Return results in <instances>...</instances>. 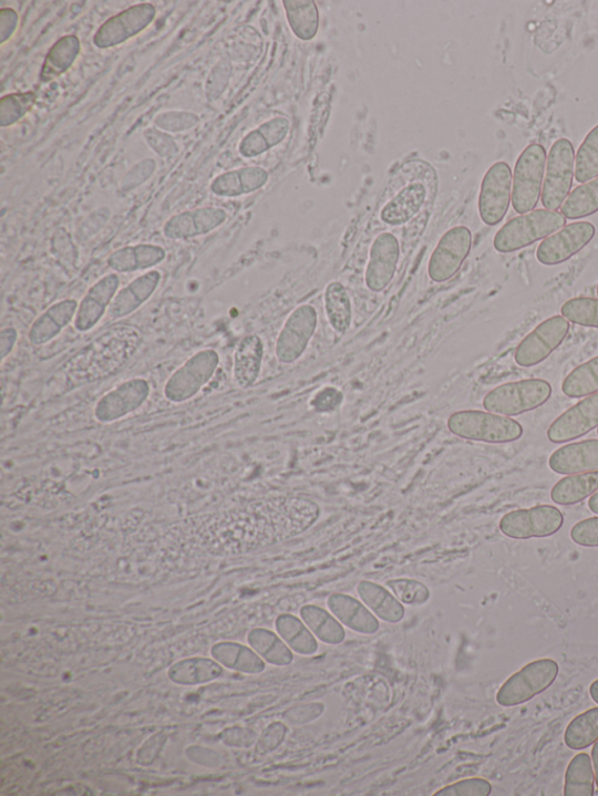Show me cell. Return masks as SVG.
Wrapping results in <instances>:
<instances>
[{
  "mask_svg": "<svg viewBox=\"0 0 598 796\" xmlns=\"http://www.w3.org/2000/svg\"><path fill=\"white\" fill-rule=\"evenodd\" d=\"M230 63L220 61L215 69L212 70L207 83L206 94L210 100H217L226 90L230 76Z\"/></svg>",
  "mask_w": 598,
  "mask_h": 796,
  "instance_id": "816d5d0a",
  "label": "cell"
},
{
  "mask_svg": "<svg viewBox=\"0 0 598 796\" xmlns=\"http://www.w3.org/2000/svg\"><path fill=\"white\" fill-rule=\"evenodd\" d=\"M220 356L215 350H203L192 355L181 369L167 380L164 386L166 400L184 403L197 396L215 376Z\"/></svg>",
  "mask_w": 598,
  "mask_h": 796,
  "instance_id": "52a82bcc",
  "label": "cell"
},
{
  "mask_svg": "<svg viewBox=\"0 0 598 796\" xmlns=\"http://www.w3.org/2000/svg\"><path fill=\"white\" fill-rule=\"evenodd\" d=\"M299 616L315 637L327 644H339L347 638V631L331 612L317 606H305Z\"/></svg>",
  "mask_w": 598,
  "mask_h": 796,
  "instance_id": "836d02e7",
  "label": "cell"
},
{
  "mask_svg": "<svg viewBox=\"0 0 598 796\" xmlns=\"http://www.w3.org/2000/svg\"><path fill=\"white\" fill-rule=\"evenodd\" d=\"M563 316L573 324L598 329V299L573 298L563 306Z\"/></svg>",
  "mask_w": 598,
  "mask_h": 796,
  "instance_id": "7bdbcfd3",
  "label": "cell"
},
{
  "mask_svg": "<svg viewBox=\"0 0 598 796\" xmlns=\"http://www.w3.org/2000/svg\"><path fill=\"white\" fill-rule=\"evenodd\" d=\"M357 592L360 600L379 620L398 623L404 618V607L390 589L370 582V580H361Z\"/></svg>",
  "mask_w": 598,
  "mask_h": 796,
  "instance_id": "83f0119b",
  "label": "cell"
},
{
  "mask_svg": "<svg viewBox=\"0 0 598 796\" xmlns=\"http://www.w3.org/2000/svg\"><path fill=\"white\" fill-rule=\"evenodd\" d=\"M597 294H598V286H597Z\"/></svg>",
  "mask_w": 598,
  "mask_h": 796,
  "instance_id": "91938a15",
  "label": "cell"
},
{
  "mask_svg": "<svg viewBox=\"0 0 598 796\" xmlns=\"http://www.w3.org/2000/svg\"><path fill=\"white\" fill-rule=\"evenodd\" d=\"M597 435H598V428H597Z\"/></svg>",
  "mask_w": 598,
  "mask_h": 796,
  "instance_id": "94428289",
  "label": "cell"
},
{
  "mask_svg": "<svg viewBox=\"0 0 598 796\" xmlns=\"http://www.w3.org/2000/svg\"><path fill=\"white\" fill-rule=\"evenodd\" d=\"M252 644L271 664L288 665L293 661V652L286 641L270 631H255Z\"/></svg>",
  "mask_w": 598,
  "mask_h": 796,
  "instance_id": "b9f144b4",
  "label": "cell"
},
{
  "mask_svg": "<svg viewBox=\"0 0 598 796\" xmlns=\"http://www.w3.org/2000/svg\"><path fill=\"white\" fill-rule=\"evenodd\" d=\"M161 281L162 273L158 270H150L135 278L132 283L118 290L109 310V316L114 320L132 316L155 294Z\"/></svg>",
  "mask_w": 598,
  "mask_h": 796,
  "instance_id": "603a6c76",
  "label": "cell"
},
{
  "mask_svg": "<svg viewBox=\"0 0 598 796\" xmlns=\"http://www.w3.org/2000/svg\"><path fill=\"white\" fill-rule=\"evenodd\" d=\"M79 309L75 299H63L42 312L33 322L28 337L32 345L42 347L74 322Z\"/></svg>",
  "mask_w": 598,
  "mask_h": 796,
  "instance_id": "44dd1931",
  "label": "cell"
},
{
  "mask_svg": "<svg viewBox=\"0 0 598 796\" xmlns=\"http://www.w3.org/2000/svg\"><path fill=\"white\" fill-rule=\"evenodd\" d=\"M595 234V226L587 221L566 225L540 244L537 249L538 261L547 267L563 265L586 248Z\"/></svg>",
  "mask_w": 598,
  "mask_h": 796,
  "instance_id": "5bb4252c",
  "label": "cell"
},
{
  "mask_svg": "<svg viewBox=\"0 0 598 796\" xmlns=\"http://www.w3.org/2000/svg\"><path fill=\"white\" fill-rule=\"evenodd\" d=\"M598 741V706L576 716L565 731V743L574 751H581Z\"/></svg>",
  "mask_w": 598,
  "mask_h": 796,
  "instance_id": "f35d334b",
  "label": "cell"
},
{
  "mask_svg": "<svg viewBox=\"0 0 598 796\" xmlns=\"http://www.w3.org/2000/svg\"><path fill=\"white\" fill-rule=\"evenodd\" d=\"M551 393L549 382L527 379L497 386L484 397L483 405L488 413L514 417L536 411L550 399Z\"/></svg>",
  "mask_w": 598,
  "mask_h": 796,
  "instance_id": "277c9868",
  "label": "cell"
},
{
  "mask_svg": "<svg viewBox=\"0 0 598 796\" xmlns=\"http://www.w3.org/2000/svg\"><path fill=\"white\" fill-rule=\"evenodd\" d=\"M598 211V178L585 183L570 192L561 207L568 220H580Z\"/></svg>",
  "mask_w": 598,
  "mask_h": 796,
  "instance_id": "74e56055",
  "label": "cell"
},
{
  "mask_svg": "<svg viewBox=\"0 0 598 796\" xmlns=\"http://www.w3.org/2000/svg\"><path fill=\"white\" fill-rule=\"evenodd\" d=\"M564 514L559 508L543 505L505 514L499 528L509 539H543L557 534L564 527Z\"/></svg>",
  "mask_w": 598,
  "mask_h": 796,
  "instance_id": "9c48e42d",
  "label": "cell"
},
{
  "mask_svg": "<svg viewBox=\"0 0 598 796\" xmlns=\"http://www.w3.org/2000/svg\"><path fill=\"white\" fill-rule=\"evenodd\" d=\"M37 94L34 92L7 95L0 101V126H11L23 120L34 106Z\"/></svg>",
  "mask_w": 598,
  "mask_h": 796,
  "instance_id": "ee69618b",
  "label": "cell"
},
{
  "mask_svg": "<svg viewBox=\"0 0 598 796\" xmlns=\"http://www.w3.org/2000/svg\"><path fill=\"white\" fill-rule=\"evenodd\" d=\"M598 178V124L586 136L575 155V179L580 184Z\"/></svg>",
  "mask_w": 598,
  "mask_h": 796,
  "instance_id": "60d3db41",
  "label": "cell"
},
{
  "mask_svg": "<svg viewBox=\"0 0 598 796\" xmlns=\"http://www.w3.org/2000/svg\"><path fill=\"white\" fill-rule=\"evenodd\" d=\"M152 394L145 379L127 380L106 393L94 409L95 418L104 424L120 421L138 411Z\"/></svg>",
  "mask_w": 598,
  "mask_h": 796,
  "instance_id": "2e32d148",
  "label": "cell"
},
{
  "mask_svg": "<svg viewBox=\"0 0 598 796\" xmlns=\"http://www.w3.org/2000/svg\"><path fill=\"white\" fill-rule=\"evenodd\" d=\"M81 52V42L75 34L60 38L49 51L40 72V81L49 83L65 74Z\"/></svg>",
  "mask_w": 598,
  "mask_h": 796,
  "instance_id": "4dcf8cb0",
  "label": "cell"
},
{
  "mask_svg": "<svg viewBox=\"0 0 598 796\" xmlns=\"http://www.w3.org/2000/svg\"><path fill=\"white\" fill-rule=\"evenodd\" d=\"M324 307L332 329L340 334L349 332L352 325V306L343 285L332 282L327 287Z\"/></svg>",
  "mask_w": 598,
  "mask_h": 796,
  "instance_id": "e575fe53",
  "label": "cell"
},
{
  "mask_svg": "<svg viewBox=\"0 0 598 796\" xmlns=\"http://www.w3.org/2000/svg\"><path fill=\"white\" fill-rule=\"evenodd\" d=\"M588 507L592 513L598 515V490L592 494L589 499Z\"/></svg>",
  "mask_w": 598,
  "mask_h": 796,
  "instance_id": "680465c9",
  "label": "cell"
},
{
  "mask_svg": "<svg viewBox=\"0 0 598 796\" xmlns=\"http://www.w3.org/2000/svg\"><path fill=\"white\" fill-rule=\"evenodd\" d=\"M473 247V234L467 227L448 229L439 241L429 265L433 282L444 283L461 269Z\"/></svg>",
  "mask_w": 598,
  "mask_h": 796,
  "instance_id": "7c38bea8",
  "label": "cell"
},
{
  "mask_svg": "<svg viewBox=\"0 0 598 796\" xmlns=\"http://www.w3.org/2000/svg\"><path fill=\"white\" fill-rule=\"evenodd\" d=\"M329 611L351 631L372 635L380 629L374 613L357 598L346 593H333L328 598Z\"/></svg>",
  "mask_w": 598,
  "mask_h": 796,
  "instance_id": "7402d4cb",
  "label": "cell"
},
{
  "mask_svg": "<svg viewBox=\"0 0 598 796\" xmlns=\"http://www.w3.org/2000/svg\"><path fill=\"white\" fill-rule=\"evenodd\" d=\"M268 172L258 166L243 167L226 172L210 184L213 195L220 198H238L250 195L266 186Z\"/></svg>",
  "mask_w": 598,
  "mask_h": 796,
  "instance_id": "d4e9b609",
  "label": "cell"
},
{
  "mask_svg": "<svg viewBox=\"0 0 598 796\" xmlns=\"http://www.w3.org/2000/svg\"><path fill=\"white\" fill-rule=\"evenodd\" d=\"M386 587L404 606L422 607L431 599V591L429 587L416 579H391L388 580Z\"/></svg>",
  "mask_w": 598,
  "mask_h": 796,
  "instance_id": "f6af8a7d",
  "label": "cell"
},
{
  "mask_svg": "<svg viewBox=\"0 0 598 796\" xmlns=\"http://www.w3.org/2000/svg\"><path fill=\"white\" fill-rule=\"evenodd\" d=\"M569 330V321L563 316L546 319L519 343L516 362L525 369L542 363L561 345Z\"/></svg>",
  "mask_w": 598,
  "mask_h": 796,
  "instance_id": "4fadbf2b",
  "label": "cell"
},
{
  "mask_svg": "<svg viewBox=\"0 0 598 796\" xmlns=\"http://www.w3.org/2000/svg\"><path fill=\"white\" fill-rule=\"evenodd\" d=\"M275 627L293 653L303 657L317 653L318 639L301 618L290 613L281 614L276 619Z\"/></svg>",
  "mask_w": 598,
  "mask_h": 796,
  "instance_id": "d6a6232c",
  "label": "cell"
},
{
  "mask_svg": "<svg viewBox=\"0 0 598 796\" xmlns=\"http://www.w3.org/2000/svg\"><path fill=\"white\" fill-rule=\"evenodd\" d=\"M493 792V785L483 778H472L447 785L436 792V796H487Z\"/></svg>",
  "mask_w": 598,
  "mask_h": 796,
  "instance_id": "7dc6e473",
  "label": "cell"
},
{
  "mask_svg": "<svg viewBox=\"0 0 598 796\" xmlns=\"http://www.w3.org/2000/svg\"><path fill=\"white\" fill-rule=\"evenodd\" d=\"M144 139L162 158H173L179 153L176 139L156 126L144 132Z\"/></svg>",
  "mask_w": 598,
  "mask_h": 796,
  "instance_id": "c3c4849f",
  "label": "cell"
},
{
  "mask_svg": "<svg viewBox=\"0 0 598 796\" xmlns=\"http://www.w3.org/2000/svg\"><path fill=\"white\" fill-rule=\"evenodd\" d=\"M157 10L153 4L144 3L104 21L94 34V45L100 50H109L124 44L154 23Z\"/></svg>",
  "mask_w": 598,
  "mask_h": 796,
  "instance_id": "8fae6325",
  "label": "cell"
},
{
  "mask_svg": "<svg viewBox=\"0 0 598 796\" xmlns=\"http://www.w3.org/2000/svg\"><path fill=\"white\" fill-rule=\"evenodd\" d=\"M166 250L156 245L126 246L114 251L106 260L118 273H133L157 267L165 261Z\"/></svg>",
  "mask_w": 598,
  "mask_h": 796,
  "instance_id": "4316f807",
  "label": "cell"
},
{
  "mask_svg": "<svg viewBox=\"0 0 598 796\" xmlns=\"http://www.w3.org/2000/svg\"><path fill=\"white\" fill-rule=\"evenodd\" d=\"M575 176V149L567 138L555 142L547 155L542 193L543 206L558 210L570 195Z\"/></svg>",
  "mask_w": 598,
  "mask_h": 796,
  "instance_id": "ba28073f",
  "label": "cell"
},
{
  "mask_svg": "<svg viewBox=\"0 0 598 796\" xmlns=\"http://www.w3.org/2000/svg\"><path fill=\"white\" fill-rule=\"evenodd\" d=\"M400 258V245L391 232H382L374 240L367 268L365 282L373 292H381L393 281Z\"/></svg>",
  "mask_w": 598,
  "mask_h": 796,
  "instance_id": "ffe728a7",
  "label": "cell"
},
{
  "mask_svg": "<svg viewBox=\"0 0 598 796\" xmlns=\"http://www.w3.org/2000/svg\"><path fill=\"white\" fill-rule=\"evenodd\" d=\"M549 468L559 475L571 476L598 471V440L565 445L550 456Z\"/></svg>",
  "mask_w": 598,
  "mask_h": 796,
  "instance_id": "cb8c5ba5",
  "label": "cell"
},
{
  "mask_svg": "<svg viewBox=\"0 0 598 796\" xmlns=\"http://www.w3.org/2000/svg\"><path fill=\"white\" fill-rule=\"evenodd\" d=\"M574 544L587 548H598V516L576 524L570 531Z\"/></svg>",
  "mask_w": 598,
  "mask_h": 796,
  "instance_id": "f907efd6",
  "label": "cell"
},
{
  "mask_svg": "<svg viewBox=\"0 0 598 796\" xmlns=\"http://www.w3.org/2000/svg\"><path fill=\"white\" fill-rule=\"evenodd\" d=\"M18 337L14 328H6L0 332V358L3 362L13 352Z\"/></svg>",
  "mask_w": 598,
  "mask_h": 796,
  "instance_id": "11a10c76",
  "label": "cell"
},
{
  "mask_svg": "<svg viewBox=\"0 0 598 796\" xmlns=\"http://www.w3.org/2000/svg\"><path fill=\"white\" fill-rule=\"evenodd\" d=\"M283 6L293 34L303 41L312 40L319 25L316 3L312 0H285Z\"/></svg>",
  "mask_w": 598,
  "mask_h": 796,
  "instance_id": "d590c367",
  "label": "cell"
},
{
  "mask_svg": "<svg viewBox=\"0 0 598 796\" xmlns=\"http://www.w3.org/2000/svg\"><path fill=\"white\" fill-rule=\"evenodd\" d=\"M343 400V393L334 389V386H326L313 396L311 406L316 413L330 414L337 411Z\"/></svg>",
  "mask_w": 598,
  "mask_h": 796,
  "instance_id": "f5cc1de1",
  "label": "cell"
},
{
  "mask_svg": "<svg viewBox=\"0 0 598 796\" xmlns=\"http://www.w3.org/2000/svg\"><path fill=\"white\" fill-rule=\"evenodd\" d=\"M157 163L153 158L143 159L135 164L121 180V189L131 192L152 178L156 172Z\"/></svg>",
  "mask_w": 598,
  "mask_h": 796,
  "instance_id": "681fc988",
  "label": "cell"
},
{
  "mask_svg": "<svg viewBox=\"0 0 598 796\" xmlns=\"http://www.w3.org/2000/svg\"><path fill=\"white\" fill-rule=\"evenodd\" d=\"M567 219L558 210L536 209L509 220L496 234L494 246L502 254L522 250L566 226Z\"/></svg>",
  "mask_w": 598,
  "mask_h": 796,
  "instance_id": "7a4b0ae2",
  "label": "cell"
},
{
  "mask_svg": "<svg viewBox=\"0 0 598 796\" xmlns=\"http://www.w3.org/2000/svg\"><path fill=\"white\" fill-rule=\"evenodd\" d=\"M227 213L219 207H202L174 215L163 227L169 240H189L206 235L223 226Z\"/></svg>",
  "mask_w": 598,
  "mask_h": 796,
  "instance_id": "d6986e66",
  "label": "cell"
},
{
  "mask_svg": "<svg viewBox=\"0 0 598 796\" xmlns=\"http://www.w3.org/2000/svg\"><path fill=\"white\" fill-rule=\"evenodd\" d=\"M595 773L588 753H578L569 763L565 776V796H592Z\"/></svg>",
  "mask_w": 598,
  "mask_h": 796,
  "instance_id": "8d00e7d4",
  "label": "cell"
},
{
  "mask_svg": "<svg viewBox=\"0 0 598 796\" xmlns=\"http://www.w3.org/2000/svg\"><path fill=\"white\" fill-rule=\"evenodd\" d=\"M200 118L190 112H166L155 118V126L167 134H179L190 131L198 125Z\"/></svg>",
  "mask_w": 598,
  "mask_h": 796,
  "instance_id": "bcb514c9",
  "label": "cell"
},
{
  "mask_svg": "<svg viewBox=\"0 0 598 796\" xmlns=\"http://www.w3.org/2000/svg\"><path fill=\"white\" fill-rule=\"evenodd\" d=\"M589 694L592 701L598 704V679L595 680L589 686Z\"/></svg>",
  "mask_w": 598,
  "mask_h": 796,
  "instance_id": "6f0895ef",
  "label": "cell"
},
{
  "mask_svg": "<svg viewBox=\"0 0 598 796\" xmlns=\"http://www.w3.org/2000/svg\"><path fill=\"white\" fill-rule=\"evenodd\" d=\"M318 314L312 306L298 307L288 317L276 342V356L282 363H292L307 351L315 335Z\"/></svg>",
  "mask_w": 598,
  "mask_h": 796,
  "instance_id": "9a60e30c",
  "label": "cell"
},
{
  "mask_svg": "<svg viewBox=\"0 0 598 796\" xmlns=\"http://www.w3.org/2000/svg\"><path fill=\"white\" fill-rule=\"evenodd\" d=\"M120 285L118 275L110 273L99 279L90 288L87 293L79 301V309L74 320V328L78 332H90L97 327L104 314L109 312L120 290Z\"/></svg>",
  "mask_w": 598,
  "mask_h": 796,
  "instance_id": "ac0fdd59",
  "label": "cell"
},
{
  "mask_svg": "<svg viewBox=\"0 0 598 796\" xmlns=\"http://www.w3.org/2000/svg\"><path fill=\"white\" fill-rule=\"evenodd\" d=\"M141 342L142 335L136 328L130 325L112 328L73 358L69 373L81 383L109 378L131 360Z\"/></svg>",
  "mask_w": 598,
  "mask_h": 796,
  "instance_id": "6da1fadb",
  "label": "cell"
},
{
  "mask_svg": "<svg viewBox=\"0 0 598 796\" xmlns=\"http://www.w3.org/2000/svg\"><path fill=\"white\" fill-rule=\"evenodd\" d=\"M598 427V393L575 404L548 428L547 437L554 444L575 441Z\"/></svg>",
  "mask_w": 598,
  "mask_h": 796,
  "instance_id": "e0dca14e",
  "label": "cell"
},
{
  "mask_svg": "<svg viewBox=\"0 0 598 796\" xmlns=\"http://www.w3.org/2000/svg\"><path fill=\"white\" fill-rule=\"evenodd\" d=\"M512 183L514 175L507 163L498 162L487 169L478 200L481 219L485 225L494 227L504 220L512 201Z\"/></svg>",
  "mask_w": 598,
  "mask_h": 796,
  "instance_id": "30bf717a",
  "label": "cell"
},
{
  "mask_svg": "<svg viewBox=\"0 0 598 796\" xmlns=\"http://www.w3.org/2000/svg\"><path fill=\"white\" fill-rule=\"evenodd\" d=\"M559 672L560 666L553 659L545 658L529 662L503 683L496 701L505 707L524 704L547 691L557 680Z\"/></svg>",
  "mask_w": 598,
  "mask_h": 796,
  "instance_id": "5b68a950",
  "label": "cell"
},
{
  "mask_svg": "<svg viewBox=\"0 0 598 796\" xmlns=\"http://www.w3.org/2000/svg\"><path fill=\"white\" fill-rule=\"evenodd\" d=\"M598 490V471L579 473L563 478L554 485L550 498L554 504L573 506L580 504Z\"/></svg>",
  "mask_w": 598,
  "mask_h": 796,
  "instance_id": "1f68e13d",
  "label": "cell"
},
{
  "mask_svg": "<svg viewBox=\"0 0 598 796\" xmlns=\"http://www.w3.org/2000/svg\"><path fill=\"white\" fill-rule=\"evenodd\" d=\"M546 162V148L537 143L528 145L517 161L512 183V205L520 215L536 209L539 204Z\"/></svg>",
  "mask_w": 598,
  "mask_h": 796,
  "instance_id": "8992f818",
  "label": "cell"
},
{
  "mask_svg": "<svg viewBox=\"0 0 598 796\" xmlns=\"http://www.w3.org/2000/svg\"><path fill=\"white\" fill-rule=\"evenodd\" d=\"M591 761H592L594 773H595V782L598 787V741L592 746Z\"/></svg>",
  "mask_w": 598,
  "mask_h": 796,
  "instance_id": "9f6ffc18",
  "label": "cell"
},
{
  "mask_svg": "<svg viewBox=\"0 0 598 796\" xmlns=\"http://www.w3.org/2000/svg\"><path fill=\"white\" fill-rule=\"evenodd\" d=\"M264 355V341L259 335L249 334L239 342L234 353L233 374L240 389H250L258 381Z\"/></svg>",
  "mask_w": 598,
  "mask_h": 796,
  "instance_id": "484cf974",
  "label": "cell"
},
{
  "mask_svg": "<svg viewBox=\"0 0 598 796\" xmlns=\"http://www.w3.org/2000/svg\"><path fill=\"white\" fill-rule=\"evenodd\" d=\"M426 199V189L421 183L404 187L398 196L383 206L380 218L390 226H401L411 221L421 210Z\"/></svg>",
  "mask_w": 598,
  "mask_h": 796,
  "instance_id": "f1b7e54d",
  "label": "cell"
},
{
  "mask_svg": "<svg viewBox=\"0 0 598 796\" xmlns=\"http://www.w3.org/2000/svg\"><path fill=\"white\" fill-rule=\"evenodd\" d=\"M447 428L460 438L489 444L516 442L524 434L519 422L480 411H462L453 414L447 420Z\"/></svg>",
  "mask_w": 598,
  "mask_h": 796,
  "instance_id": "3957f363",
  "label": "cell"
},
{
  "mask_svg": "<svg viewBox=\"0 0 598 796\" xmlns=\"http://www.w3.org/2000/svg\"><path fill=\"white\" fill-rule=\"evenodd\" d=\"M290 131L285 117L272 118L250 132L240 143L239 153L245 158L259 157L282 143Z\"/></svg>",
  "mask_w": 598,
  "mask_h": 796,
  "instance_id": "f546056e",
  "label": "cell"
},
{
  "mask_svg": "<svg viewBox=\"0 0 598 796\" xmlns=\"http://www.w3.org/2000/svg\"><path fill=\"white\" fill-rule=\"evenodd\" d=\"M563 392L570 399H581L598 393V356L575 369L565 379Z\"/></svg>",
  "mask_w": 598,
  "mask_h": 796,
  "instance_id": "ab89813d",
  "label": "cell"
},
{
  "mask_svg": "<svg viewBox=\"0 0 598 796\" xmlns=\"http://www.w3.org/2000/svg\"><path fill=\"white\" fill-rule=\"evenodd\" d=\"M19 17L13 9L0 10V41L2 44L13 35L18 27Z\"/></svg>",
  "mask_w": 598,
  "mask_h": 796,
  "instance_id": "db71d44e",
  "label": "cell"
}]
</instances>
